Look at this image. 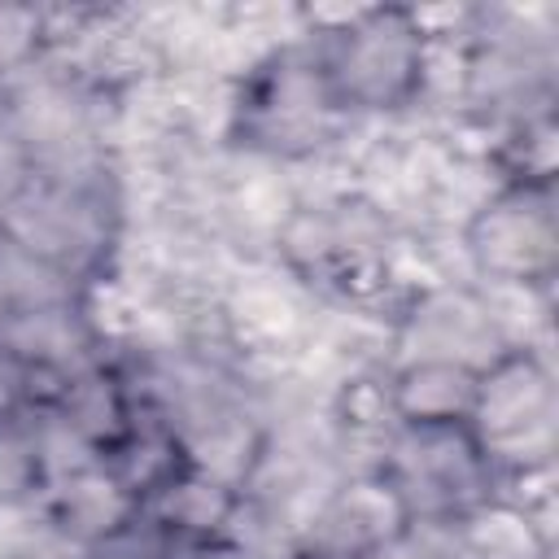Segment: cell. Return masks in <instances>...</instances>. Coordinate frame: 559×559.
I'll list each match as a JSON object with an SVG mask.
<instances>
[{
	"mask_svg": "<svg viewBox=\"0 0 559 559\" xmlns=\"http://www.w3.org/2000/svg\"><path fill=\"white\" fill-rule=\"evenodd\" d=\"M345 114L402 109L424 87V31L406 9H367L310 44Z\"/></svg>",
	"mask_w": 559,
	"mask_h": 559,
	"instance_id": "1",
	"label": "cell"
},
{
	"mask_svg": "<svg viewBox=\"0 0 559 559\" xmlns=\"http://www.w3.org/2000/svg\"><path fill=\"white\" fill-rule=\"evenodd\" d=\"M341 114L345 109L328 92L314 52L288 48L249 74L236 100V131L245 135L249 148L275 157H301L332 140Z\"/></svg>",
	"mask_w": 559,
	"mask_h": 559,
	"instance_id": "2",
	"label": "cell"
},
{
	"mask_svg": "<svg viewBox=\"0 0 559 559\" xmlns=\"http://www.w3.org/2000/svg\"><path fill=\"white\" fill-rule=\"evenodd\" d=\"M550 415H555L550 380L528 349H498L480 367L467 428L493 467L524 463L533 454L542 459L550 450Z\"/></svg>",
	"mask_w": 559,
	"mask_h": 559,
	"instance_id": "3",
	"label": "cell"
},
{
	"mask_svg": "<svg viewBox=\"0 0 559 559\" xmlns=\"http://www.w3.org/2000/svg\"><path fill=\"white\" fill-rule=\"evenodd\" d=\"M476 266L507 284H537L555 266V201L550 175L515 179L485 201L467 227Z\"/></svg>",
	"mask_w": 559,
	"mask_h": 559,
	"instance_id": "4",
	"label": "cell"
},
{
	"mask_svg": "<svg viewBox=\"0 0 559 559\" xmlns=\"http://www.w3.org/2000/svg\"><path fill=\"white\" fill-rule=\"evenodd\" d=\"M480 367L463 358H415L384 384L393 424H467L476 406Z\"/></svg>",
	"mask_w": 559,
	"mask_h": 559,
	"instance_id": "5",
	"label": "cell"
}]
</instances>
